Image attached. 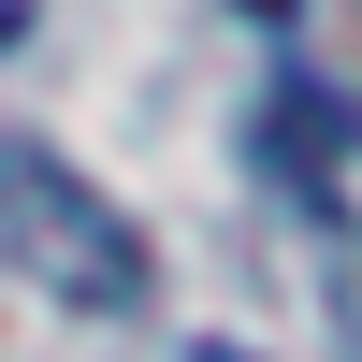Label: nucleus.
<instances>
[{"mask_svg":"<svg viewBox=\"0 0 362 362\" xmlns=\"http://www.w3.org/2000/svg\"><path fill=\"white\" fill-rule=\"evenodd\" d=\"M15 29H29V0H0V44H15Z\"/></svg>","mask_w":362,"mask_h":362,"instance_id":"nucleus-2","label":"nucleus"},{"mask_svg":"<svg viewBox=\"0 0 362 362\" xmlns=\"http://www.w3.org/2000/svg\"><path fill=\"white\" fill-rule=\"evenodd\" d=\"M0 261L44 276L58 305H87V319L145 305V232L116 218L73 160H44V145H0Z\"/></svg>","mask_w":362,"mask_h":362,"instance_id":"nucleus-1","label":"nucleus"},{"mask_svg":"<svg viewBox=\"0 0 362 362\" xmlns=\"http://www.w3.org/2000/svg\"><path fill=\"white\" fill-rule=\"evenodd\" d=\"M189 362H247V348H189Z\"/></svg>","mask_w":362,"mask_h":362,"instance_id":"nucleus-3","label":"nucleus"},{"mask_svg":"<svg viewBox=\"0 0 362 362\" xmlns=\"http://www.w3.org/2000/svg\"><path fill=\"white\" fill-rule=\"evenodd\" d=\"M247 15H290V0H247Z\"/></svg>","mask_w":362,"mask_h":362,"instance_id":"nucleus-4","label":"nucleus"}]
</instances>
